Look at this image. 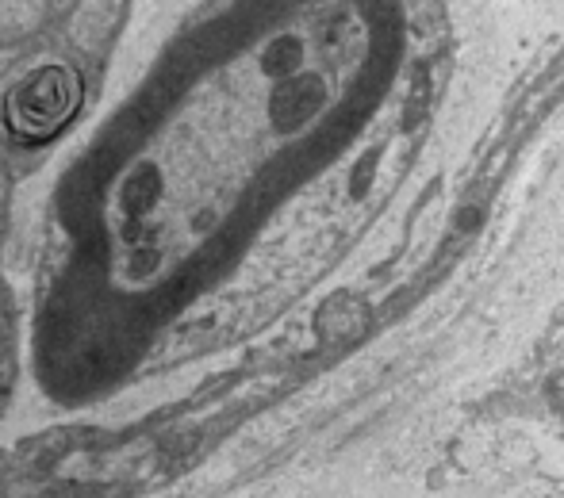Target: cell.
<instances>
[{
    "instance_id": "1",
    "label": "cell",
    "mask_w": 564,
    "mask_h": 498,
    "mask_svg": "<svg viewBox=\"0 0 564 498\" xmlns=\"http://www.w3.org/2000/svg\"><path fill=\"white\" fill-rule=\"evenodd\" d=\"M411 46V0H204L173 27L89 169L96 261L73 280V353L119 338L265 184L361 131Z\"/></svg>"
}]
</instances>
